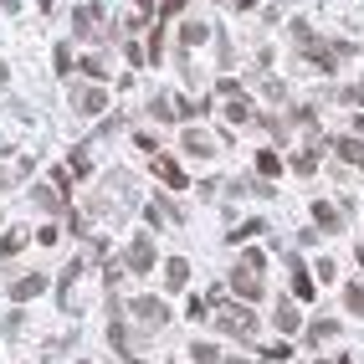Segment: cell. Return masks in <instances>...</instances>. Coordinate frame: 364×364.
I'll return each instance as SVG.
<instances>
[{"mask_svg":"<svg viewBox=\"0 0 364 364\" xmlns=\"http://www.w3.org/2000/svg\"><path fill=\"white\" fill-rule=\"evenodd\" d=\"M344 303H349V313L364 318V282H349V288H344Z\"/></svg>","mask_w":364,"mask_h":364,"instance_id":"8fae6325","label":"cell"},{"mask_svg":"<svg viewBox=\"0 0 364 364\" xmlns=\"http://www.w3.org/2000/svg\"><path fill=\"white\" fill-rule=\"evenodd\" d=\"M277 329L282 333H297V308L293 303H277Z\"/></svg>","mask_w":364,"mask_h":364,"instance_id":"7c38bea8","label":"cell"},{"mask_svg":"<svg viewBox=\"0 0 364 364\" xmlns=\"http://www.w3.org/2000/svg\"><path fill=\"white\" fill-rule=\"evenodd\" d=\"M93 26H98V6H93V10L83 6V10H77V31H93Z\"/></svg>","mask_w":364,"mask_h":364,"instance_id":"2e32d148","label":"cell"},{"mask_svg":"<svg viewBox=\"0 0 364 364\" xmlns=\"http://www.w3.org/2000/svg\"><path fill=\"white\" fill-rule=\"evenodd\" d=\"M42 288H46V282H42V277H21V282H16V288H10V297H16V303H31V297H36V293H42Z\"/></svg>","mask_w":364,"mask_h":364,"instance_id":"52a82bcc","label":"cell"},{"mask_svg":"<svg viewBox=\"0 0 364 364\" xmlns=\"http://www.w3.org/2000/svg\"><path fill=\"white\" fill-rule=\"evenodd\" d=\"M293 297H303V303L313 297V277H308V272L297 267V257H293Z\"/></svg>","mask_w":364,"mask_h":364,"instance_id":"ba28073f","label":"cell"},{"mask_svg":"<svg viewBox=\"0 0 364 364\" xmlns=\"http://www.w3.org/2000/svg\"><path fill=\"white\" fill-rule=\"evenodd\" d=\"M231 288H236L241 303H257V297H262V252H246L241 257V267L231 272Z\"/></svg>","mask_w":364,"mask_h":364,"instance_id":"6da1fadb","label":"cell"},{"mask_svg":"<svg viewBox=\"0 0 364 364\" xmlns=\"http://www.w3.org/2000/svg\"><path fill=\"white\" fill-rule=\"evenodd\" d=\"M103 103H108L103 87H83V93H77V108H83V113H103Z\"/></svg>","mask_w":364,"mask_h":364,"instance_id":"8992f818","label":"cell"},{"mask_svg":"<svg viewBox=\"0 0 364 364\" xmlns=\"http://www.w3.org/2000/svg\"><path fill=\"white\" fill-rule=\"evenodd\" d=\"M190 354H195V359H200V364H211V359H216V344H195V349H190Z\"/></svg>","mask_w":364,"mask_h":364,"instance_id":"ffe728a7","label":"cell"},{"mask_svg":"<svg viewBox=\"0 0 364 364\" xmlns=\"http://www.w3.org/2000/svg\"><path fill=\"white\" fill-rule=\"evenodd\" d=\"M333 333H339V323H333V318H318L313 329H308V339H313V344H323V339H333Z\"/></svg>","mask_w":364,"mask_h":364,"instance_id":"4fadbf2b","label":"cell"},{"mask_svg":"<svg viewBox=\"0 0 364 364\" xmlns=\"http://www.w3.org/2000/svg\"><path fill=\"white\" fill-rule=\"evenodd\" d=\"M26 246V231H6V236H0V257H16Z\"/></svg>","mask_w":364,"mask_h":364,"instance_id":"5bb4252c","label":"cell"},{"mask_svg":"<svg viewBox=\"0 0 364 364\" xmlns=\"http://www.w3.org/2000/svg\"><path fill=\"white\" fill-rule=\"evenodd\" d=\"M134 313L144 318V323H164V318H170V308H164L159 297H139V303H134Z\"/></svg>","mask_w":364,"mask_h":364,"instance_id":"277c9868","label":"cell"},{"mask_svg":"<svg viewBox=\"0 0 364 364\" xmlns=\"http://www.w3.org/2000/svg\"><path fill=\"white\" fill-rule=\"evenodd\" d=\"M216 329L236 333V339H252L257 333V313L252 308H236V303H216Z\"/></svg>","mask_w":364,"mask_h":364,"instance_id":"7a4b0ae2","label":"cell"},{"mask_svg":"<svg viewBox=\"0 0 364 364\" xmlns=\"http://www.w3.org/2000/svg\"><path fill=\"white\" fill-rule=\"evenodd\" d=\"M231 364H246V359H231Z\"/></svg>","mask_w":364,"mask_h":364,"instance_id":"603a6c76","label":"cell"},{"mask_svg":"<svg viewBox=\"0 0 364 364\" xmlns=\"http://www.w3.org/2000/svg\"><path fill=\"white\" fill-rule=\"evenodd\" d=\"M339 154L354 159V164H364V144H354V139H339Z\"/></svg>","mask_w":364,"mask_h":364,"instance_id":"9a60e30c","label":"cell"},{"mask_svg":"<svg viewBox=\"0 0 364 364\" xmlns=\"http://www.w3.org/2000/svg\"><path fill=\"white\" fill-rule=\"evenodd\" d=\"M180 42H185V46H200V42H205V26H185V31H180Z\"/></svg>","mask_w":364,"mask_h":364,"instance_id":"e0dca14e","label":"cell"},{"mask_svg":"<svg viewBox=\"0 0 364 364\" xmlns=\"http://www.w3.org/2000/svg\"><path fill=\"white\" fill-rule=\"evenodd\" d=\"M185 277H190V262H185V257H175V262L164 267V282H170V288H185Z\"/></svg>","mask_w":364,"mask_h":364,"instance_id":"9c48e42d","label":"cell"},{"mask_svg":"<svg viewBox=\"0 0 364 364\" xmlns=\"http://www.w3.org/2000/svg\"><path fill=\"white\" fill-rule=\"evenodd\" d=\"M154 175H159L164 185H175V190H185V185H190V180H185V170H180L175 159H159V164H154Z\"/></svg>","mask_w":364,"mask_h":364,"instance_id":"5b68a950","label":"cell"},{"mask_svg":"<svg viewBox=\"0 0 364 364\" xmlns=\"http://www.w3.org/2000/svg\"><path fill=\"white\" fill-rule=\"evenodd\" d=\"M175 10H185V0H164V16H175Z\"/></svg>","mask_w":364,"mask_h":364,"instance_id":"44dd1931","label":"cell"},{"mask_svg":"<svg viewBox=\"0 0 364 364\" xmlns=\"http://www.w3.org/2000/svg\"><path fill=\"white\" fill-rule=\"evenodd\" d=\"M359 262H364V241H359Z\"/></svg>","mask_w":364,"mask_h":364,"instance_id":"7402d4cb","label":"cell"},{"mask_svg":"<svg viewBox=\"0 0 364 364\" xmlns=\"http://www.w3.org/2000/svg\"><path fill=\"white\" fill-rule=\"evenodd\" d=\"M313 220H318L323 231H339V226H344V220H339V211H333V205H313Z\"/></svg>","mask_w":364,"mask_h":364,"instance_id":"30bf717a","label":"cell"},{"mask_svg":"<svg viewBox=\"0 0 364 364\" xmlns=\"http://www.w3.org/2000/svg\"><path fill=\"white\" fill-rule=\"evenodd\" d=\"M185 144H190L195 154H211V139H205V134H185Z\"/></svg>","mask_w":364,"mask_h":364,"instance_id":"d6986e66","label":"cell"},{"mask_svg":"<svg viewBox=\"0 0 364 364\" xmlns=\"http://www.w3.org/2000/svg\"><path fill=\"white\" fill-rule=\"evenodd\" d=\"M257 170H262V175H282L277 170V154H257Z\"/></svg>","mask_w":364,"mask_h":364,"instance_id":"ac0fdd59","label":"cell"},{"mask_svg":"<svg viewBox=\"0 0 364 364\" xmlns=\"http://www.w3.org/2000/svg\"><path fill=\"white\" fill-rule=\"evenodd\" d=\"M128 267H134V272H149V267H154V246H149V236H139L134 246H128Z\"/></svg>","mask_w":364,"mask_h":364,"instance_id":"3957f363","label":"cell"}]
</instances>
